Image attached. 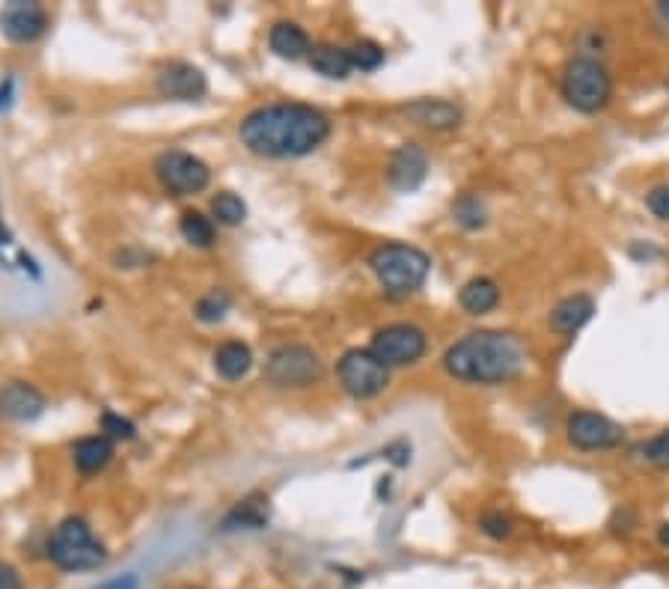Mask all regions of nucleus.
I'll list each match as a JSON object with an SVG mask.
<instances>
[{"mask_svg":"<svg viewBox=\"0 0 669 589\" xmlns=\"http://www.w3.org/2000/svg\"><path fill=\"white\" fill-rule=\"evenodd\" d=\"M331 128V117L313 105L274 102L241 119L238 137L259 158H304L331 137Z\"/></svg>","mask_w":669,"mask_h":589,"instance_id":"f257e3e1","label":"nucleus"},{"mask_svg":"<svg viewBox=\"0 0 669 589\" xmlns=\"http://www.w3.org/2000/svg\"><path fill=\"white\" fill-rule=\"evenodd\" d=\"M524 366V343L506 331H473L444 354V369L464 384H509L524 372Z\"/></svg>","mask_w":669,"mask_h":589,"instance_id":"f03ea898","label":"nucleus"},{"mask_svg":"<svg viewBox=\"0 0 669 589\" xmlns=\"http://www.w3.org/2000/svg\"><path fill=\"white\" fill-rule=\"evenodd\" d=\"M366 265L390 298H408L426 283V277L432 271V256L414 244L387 241L369 253Z\"/></svg>","mask_w":669,"mask_h":589,"instance_id":"7ed1b4c3","label":"nucleus"},{"mask_svg":"<svg viewBox=\"0 0 669 589\" xmlns=\"http://www.w3.org/2000/svg\"><path fill=\"white\" fill-rule=\"evenodd\" d=\"M559 90H562V99L568 102V108H574L580 114H598L613 99V75L607 72V66L598 57L577 54L565 63Z\"/></svg>","mask_w":669,"mask_h":589,"instance_id":"20e7f679","label":"nucleus"},{"mask_svg":"<svg viewBox=\"0 0 669 589\" xmlns=\"http://www.w3.org/2000/svg\"><path fill=\"white\" fill-rule=\"evenodd\" d=\"M48 560L60 572H93L105 566L108 551L84 518H66L48 539Z\"/></svg>","mask_w":669,"mask_h":589,"instance_id":"39448f33","label":"nucleus"},{"mask_svg":"<svg viewBox=\"0 0 669 589\" xmlns=\"http://www.w3.org/2000/svg\"><path fill=\"white\" fill-rule=\"evenodd\" d=\"M322 375H325L322 357L301 343H286V346L274 349L271 357L265 360L268 384L283 387V390H301V387L319 384Z\"/></svg>","mask_w":669,"mask_h":589,"instance_id":"423d86ee","label":"nucleus"},{"mask_svg":"<svg viewBox=\"0 0 669 589\" xmlns=\"http://www.w3.org/2000/svg\"><path fill=\"white\" fill-rule=\"evenodd\" d=\"M336 378L351 399H375L390 384V369L369 349H348L336 363Z\"/></svg>","mask_w":669,"mask_h":589,"instance_id":"0eeeda50","label":"nucleus"},{"mask_svg":"<svg viewBox=\"0 0 669 589\" xmlns=\"http://www.w3.org/2000/svg\"><path fill=\"white\" fill-rule=\"evenodd\" d=\"M155 176H158L161 188L176 197H194V194L206 191L212 182L209 164L191 152H182V149L161 152L155 158Z\"/></svg>","mask_w":669,"mask_h":589,"instance_id":"6e6552de","label":"nucleus"},{"mask_svg":"<svg viewBox=\"0 0 669 589\" xmlns=\"http://www.w3.org/2000/svg\"><path fill=\"white\" fill-rule=\"evenodd\" d=\"M565 438L574 450H583V453H604V450H616L625 444V429L610 420L607 414H598V411H589V408H580V411H571L568 420H565Z\"/></svg>","mask_w":669,"mask_h":589,"instance_id":"1a4fd4ad","label":"nucleus"},{"mask_svg":"<svg viewBox=\"0 0 669 589\" xmlns=\"http://www.w3.org/2000/svg\"><path fill=\"white\" fill-rule=\"evenodd\" d=\"M429 349V337L423 328L408 325V322H396L387 328H378L369 352L375 354L387 369L393 366H414L417 360H423V354Z\"/></svg>","mask_w":669,"mask_h":589,"instance_id":"9d476101","label":"nucleus"},{"mask_svg":"<svg viewBox=\"0 0 669 589\" xmlns=\"http://www.w3.org/2000/svg\"><path fill=\"white\" fill-rule=\"evenodd\" d=\"M155 90L161 99H170V102H200L209 93V81L203 69L191 63H167L155 75Z\"/></svg>","mask_w":669,"mask_h":589,"instance_id":"9b49d317","label":"nucleus"},{"mask_svg":"<svg viewBox=\"0 0 669 589\" xmlns=\"http://www.w3.org/2000/svg\"><path fill=\"white\" fill-rule=\"evenodd\" d=\"M429 176V155L420 143H402L387 164V182L399 194H414Z\"/></svg>","mask_w":669,"mask_h":589,"instance_id":"f8f14e48","label":"nucleus"},{"mask_svg":"<svg viewBox=\"0 0 669 589\" xmlns=\"http://www.w3.org/2000/svg\"><path fill=\"white\" fill-rule=\"evenodd\" d=\"M0 30L12 42H36L48 30V12L39 3L12 0L0 9Z\"/></svg>","mask_w":669,"mask_h":589,"instance_id":"ddd939ff","label":"nucleus"},{"mask_svg":"<svg viewBox=\"0 0 669 589\" xmlns=\"http://www.w3.org/2000/svg\"><path fill=\"white\" fill-rule=\"evenodd\" d=\"M45 411V396L27 381H6L0 387V417L12 423H33Z\"/></svg>","mask_w":669,"mask_h":589,"instance_id":"4468645a","label":"nucleus"},{"mask_svg":"<svg viewBox=\"0 0 669 589\" xmlns=\"http://www.w3.org/2000/svg\"><path fill=\"white\" fill-rule=\"evenodd\" d=\"M595 310H598V307H595V298L586 295V292H577V295L562 298L557 307L548 313V325H551L554 334L571 337V334H577L583 325L592 322Z\"/></svg>","mask_w":669,"mask_h":589,"instance_id":"2eb2a0df","label":"nucleus"},{"mask_svg":"<svg viewBox=\"0 0 669 589\" xmlns=\"http://www.w3.org/2000/svg\"><path fill=\"white\" fill-rule=\"evenodd\" d=\"M402 114L408 117V122H414L426 131H449V128L461 125V108L452 102H444V99H417V102L405 105Z\"/></svg>","mask_w":669,"mask_h":589,"instance_id":"dca6fc26","label":"nucleus"},{"mask_svg":"<svg viewBox=\"0 0 669 589\" xmlns=\"http://www.w3.org/2000/svg\"><path fill=\"white\" fill-rule=\"evenodd\" d=\"M268 45L283 60H301V57H310V51H313L307 30L295 21H277L268 33Z\"/></svg>","mask_w":669,"mask_h":589,"instance_id":"f3484780","label":"nucleus"},{"mask_svg":"<svg viewBox=\"0 0 669 589\" xmlns=\"http://www.w3.org/2000/svg\"><path fill=\"white\" fill-rule=\"evenodd\" d=\"M458 304L467 316H485L500 304V286L491 277H473L458 289Z\"/></svg>","mask_w":669,"mask_h":589,"instance_id":"a211bd4d","label":"nucleus"},{"mask_svg":"<svg viewBox=\"0 0 669 589\" xmlns=\"http://www.w3.org/2000/svg\"><path fill=\"white\" fill-rule=\"evenodd\" d=\"M75 456V468L81 473H99L111 465L113 444L105 435H93V438H81L72 450Z\"/></svg>","mask_w":669,"mask_h":589,"instance_id":"6ab92c4d","label":"nucleus"},{"mask_svg":"<svg viewBox=\"0 0 669 589\" xmlns=\"http://www.w3.org/2000/svg\"><path fill=\"white\" fill-rule=\"evenodd\" d=\"M253 366V352L247 343H238V340H226L223 346H218L215 352V369L218 375L226 381H238L250 372Z\"/></svg>","mask_w":669,"mask_h":589,"instance_id":"aec40b11","label":"nucleus"},{"mask_svg":"<svg viewBox=\"0 0 669 589\" xmlns=\"http://www.w3.org/2000/svg\"><path fill=\"white\" fill-rule=\"evenodd\" d=\"M310 66L322 78H331V81H345L351 75V69H354L351 57H348V48H339V45H313Z\"/></svg>","mask_w":669,"mask_h":589,"instance_id":"412c9836","label":"nucleus"},{"mask_svg":"<svg viewBox=\"0 0 669 589\" xmlns=\"http://www.w3.org/2000/svg\"><path fill=\"white\" fill-rule=\"evenodd\" d=\"M179 233L191 247H212L215 244V221L203 212H185L179 221Z\"/></svg>","mask_w":669,"mask_h":589,"instance_id":"4be33fe9","label":"nucleus"},{"mask_svg":"<svg viewBox=\"0 0 669 589\" xmlns=\"http://www.w3.org/2000/svg\"><path fill=\"white\" fill-rule=\"evenodd\" d=\"M452 218L464 230H482L488 224V209H485V203L479 197L464 194L458 203H452Z\"/></svg>","mask_w":669,"mask_h":589,"instance_id":"5701e85b","label":"nucleus"},{"mask_svg":"<svg viewBox=\"0 0 669 589\" xmlns=\"http://www.w3.org/2000/svg\"><path fill=\"white\" fill-rule=\"evenodd\" d=\"M212 215H215V221L223 224V227H238V224H244V218H247V206H244V200H241L238 194L221 191V194L212 200Z\"/></svg>","mask_w":669,"mask_h":589,"instance_id":"b1692460","label":"nucleus"},{"mask_svg":"<svg viewBox=\"0 0 669 589\" xmlns=\"http://www.w3.org/2000/svg\"><path fill=\"white\" fill-rule=\"evenodd\" d=\"M348 57H351V66L360 69V72H375L384 66V48L372 39H360L348 48Z\"/></svg>","mask_w":669,"mask_h":589,"instance_id":"393cba45","label":"nucleus"},{"mask_svg":"<svg viewBox=\"0 0 669 589\" xmlns=\"http://www.w3.org/2000/svg\"><path fill=\"white\" fill-rule=\"evenodd\" d=\"M229 307H232L229 295L223 289H212L206 298L197 301V319L206 322V325H215V322H221L223 316L229 313Z\"/></svg>","mask_w":669,"mask_h":589,"instance_id":"a878e982","label":"nucleus"},{"mask_svg":"<svg viewBox=\"0 0 669 589\" xmlns=\"http://www.w3.org/2000/svg\"><path fill=\"white\" fill-rule=\"evenodd\" d=\"M479 530L488 536V539H494V542H503V539H509L512 533H515V521L506 515V512H500V509H491V512H485L482 518H479Z\"/></svg>","mask_w":669,"mask_h":589,"instance_id":"bb28decb","label":"nucleus"},{"mask_svg":"<svg viewBox=\"0 0 669 589\" xmlns=\"http://www.w3.org/2000/svg\"><path fill=\"white\" fill-rule=\"evenodd\" d=\"M265 521H268V512L253 509V503H244V506H238V509L226 518V530H229V527H250V530H259V527H265Z\"/></svg>","mask_w":669,"mask_h":589,"instance_id":"cd10ccee","label":"nucleus"},{"mask_svg":"<svg viewBox=\"0 0 669 589\" xmlns=\"http://www.w3.org/2000/svg\"><path fill=\"white\" fill-rule=\"evenodd\" d=\"M643 453H646V462H649L652 468L669 471V429H664L661 435H655V438L643 447Z\"/></svg>","mask_w":669,"mask_h":589,"instance_id":"c85d7f7f","label":"nucleus"},{"mask_svg":"<svg viewBox=\"0 0 669 589\" xmlns=\"http://www.w3.org/2000/svg\"><path fill=\"white\" fill-rule=\"evenodd\" d=\"M646 209H649L658 221H667L669 224V182L655 185V188L646 194Z\"/></svg>","mask_w":669,"mask_h":589,"instance_id":"c756f323","label":"nucleus"},{"mask_svg":"<svg viewBox=\"0 0 669 589\" xmlns=\"http://www.w3.org/2000/svg\"><path fill=\"white\" fill-rule=\"evenodd\" d=\"M102 429H105V438H116V441H128V438H134V426H131L128 420H122V417L111 414V411L102 417Z\"/></svg>","mask_w":669,"mask_h":589,"instance_id":"7c9ffc66","label":"nucleus"},{"mask_svg":"<svg viewBox=\"0 0 669 589\" xmlns=\"http://www.w3.org/2000/svg\"><path fill=\"white\" fill-rule=\"evenodd\" d=\"M634 527H637V515H634L631 509H619V512L613 515V521H610V530H613L616 536H628Z\"/></svg>","mask_w":669,"mask_h":589,"instance_id":"2f4dec72","label":"nucleus"},{"mask_svg":"<svg viewBox=\"0 0 669 589\" xmlns=\"http://www.w3.org/2000/svg\"><path fill=\"white\" fill-rule=\"evenodd\" d=\"M0 589H24L21 575L9 563H0Z\"/></svg>","mask_w":669,"mask_h":589,"instance_id":"473e14b6","label":"nucleus"},{"mask_svg":"<svg viewBox=\"0 0 669 589\" xmlns=\"http://www.w3.org/2000/svg\"><path fill=\"white\" fill-rule=\"evenodd\" d=\"M96 589H140V581H137V575H119V578L99 584Z\"/></svg>","mask_w":669,"mask_h":589,"instance_id":"72a5a7b5","label":"nucleus"},{"mask_svg":"<svg viewBox=\"0 0 669 589\" xmlns=\"http://www.w3.org/2000/svg\"><path fill=\"white\" fill-rule=\"evenodd\" d=\"M658 545L669 551V521H664L661 527H658Z\"/></svg>","mask_w":669,"mask_h":589,"instance_id":"f704fd0d","label":"nucleus"},{"mask_svg":"<svg viewBox=\"0 0 669 589\" xmlns=\"http://www.w3.org/2000/svg\"><path fill=\"white\" fill-rule=\"evenodd\" d=\"M658 12H661V15H664V18H667V21H669V0H664V3L658 6Z\"/></svg>","mask_w":669,"mask_h":589,"instance_id":"c9c22d12","label":"nucleus"}]
</instances>
